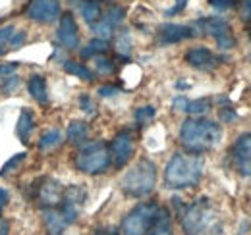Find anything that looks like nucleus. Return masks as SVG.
<instances>
[{
  "label": "nucleus",
  "instance_id": "1",
  "mask_svg": "<svg viewBox=\"0 0 251 235\" xmlns=\"http://www.w3.org/2000/svg\"><path fill=\"white\" fill-rule=\"evenodd\" d=\"M220 139H222V129L213 119L189 118L182 123V129H180L182 145L193 154L213 150L220 143Z\"/></svg>",
  "mask_w": 251,
  "mask_h": 235
},
{
  "label": "nucleus",
  "instance_id": "2",
  "mask_svg": "<svg viewBox=\"0 0 251 235\" xmlns=\"http://www.w3.org/2000/svg\"><path fill=\"white\" fill-rule=\"evenodd\" d=\"M205 162L199 154L176 152L164 170V183L168 189H188L199 183L203 177Z\"/></svg>",
  "mask_w": 251,
  "mask_h": 235
},
{
  "label": "nucleus",
  "instance_id": "3",
  "mask_svg": "<svg viewBox=\"0 0 251 235\" xmlns=\"http://www.w3.org/2000/svg\"><path fill=\"white\" fill-rule=\"evenodd\" d=\"M155 183H157V166L149 158H141L124 176L122 191L127 197L141 199V197H147L155 189Z\"/></svg>",
  "mask_w": 251,
  "mask_h": 235
},
{
  "label": "nucleus",
  "instance_id": "4",
  "mask_svg": "<svg viewBox=\"0 0 251 235\" xmlns=\"http://www.w3.org/2000/svg\"><path fill=\"white\" fill-rule=\"evenodd\" d=\"M215 210L207 197L197 199L182 212V228L186 235H201L213 222Z\"/></svg>",
  "mask_w": 251,
  "mask_h": 235
},
{
  "label": "nucleus",
  "instance_id": "5",
  "mask_svg": "<svg viewBox=\"0 0 251 235\" xmlns=\"http://www.w3.org/2000/svg\"><path fill=\"white\" fill-rule=\"evenodd\" d=\"M112 158H110V148L106 147L104 143L97 141L91 143L85 148H81L75 156V168L83 174H102L106 172V168L110 166Z\"/></svg>",
  "mask_w": 251,
  "mask_h": 235
},
{
  "label": "nucleus",
  "instance_id": "6",
  "mask_svg": "<svg viewBox=\"0 0 251 235\" xmlns=\"http://www.w3.org/2000/svg\"><path fill=\"white\" fill-rule=\"evenodd\" d=\"M79 214V206L72 205L68 201H64L56 208H45L43 210V222L49 235H62L64 230L75 222Z\"/></svg>",
  "mask_w": 251,
  "mask_h": 235
},
{
  "label": "nucleus",
  "instance_id": "7",
  "mask_svg": "<svg viewBox=\"0 0 251 235\" xmlns=\"http://www.w3.org/2000/svg\"><path fill=\"white\" fill-rule=\"evenodd\" d=\"M158 205L155 203H141L137 205L124 220H122V232L124 235H145L151 228L153 220L157 218Z\"/></svg>",
  "mask_w": 251,
  "mask_h": 235
},
{
  "label": "nucleus",
  "instance_id": "8",
  "mask_svg": "<svg viewBox=\"0 0 251 235\" xmlns=\"http://www.w3.org/2000/svg\"><path fill=\"white\" fill-rule=\"evenodd\" d=\"M195 25L201 27V31H205L207 35H211L222 50H230V48L236 47V37H234L232 27H230V24H228L226 20L213 16V18H203V20H199Z\"/></svg>",
  "mask_w": 251,
  "mask_h": 235
},
{
  "label": "nucleus",
  "instance_id": "9",
  "mask_svg": "<svg viewBox=\"0 0 251 235\" xmlns=\"http://www.w3.org/2000/svg\"><path fill=\"white\" fill-rule=\"evenodd\" d=\"M234 168L240 176L251 177V133H244L236 139L230 150Z\"/></svg>",
  "mask_w": 251,
  "mask_h": 235
},
{
  "label": "nucleus",
  "instance_id": "10",
  "mask_svg": "<svg viewBox=\"0 0 251 235\" xmlns=\"http://www.w3.org/2000/svg\"><path fill=\"white\" fill-rule=\"evenodd\" d=\"M25 16L37 24H52L60 18V2L58 0H31L25 10Z\"/></svg>",
  "mask_w": 251,
  "mask_h": 235
},
{
  "label": "nucleus",
  "instance_id": "11",
  "mask_svg": "<svg viewBox=\"0 0 251 235\" xmlns=\"http://www.w3.org/2000/svg\"><path fill=\"white\" fill-rule=\"evenodd\" d=\"M37 199H39V205L43 206V210L56 208L64 199V187L60 185V181L52 177H45L37 185Z\"/></svg>",
  "mask_w": 251,
  "mask_h": 235
},
{
  "label": "nucleus",
  "instance_id": "12",
  "mask_svg": "<svg viewBox=\"0 0 251 235\" xmlns=\"http://www.w3.org/2000/svg\"><path fill=\"white\" fill-rule=\"evenodd\" d=\"M133 154V139L127 131L118 133L114 139H112V145H110V158H112V164L116 168H122L127 164V160L131 158Z\"/></svg>",
  "mask_w": 251,
  "mask_h": 235
},
{
  "label": "nucleus",
  "instance_id": "13",
  "mask_svg": "<svg viewBox=\"0 0 251 235\" xmlns=\"http://www.w3.org/2000/svg\"><path fill=\"white\" fill-rule=\"evenodd\" d=\"M58 41L62 43L66 48H75L79 45V33H77V24L74 20V16L68 12L60 16V24H58V33H56Z\"/></svg>",
  "mask_w": 251,
  "mask_h": 235
},
{
  "label": "nucleus",
  "instance_id": "14",
  "mask_svg": "<svg viewBox=\"0 0 251 235\" xmlns=\"http://www.w3.org/2000/svg\"><path fill=\"white\" fill-rule=\"evenodd\" d=\"M195 31L189 25H180V24H166L162 25L158 31V41L162 45H176V43H182L189 37H193Z\"/></svg>",
  "mask_w": 251,
  "mask_h": 235
},
{
  "label": "nucleus",
  "instance_id": "15",
  "mask_svg": "<svg viewBox=\"0 0 251 235\" xmlns=\"http://www.w3.org/2000/svg\"><path fill=\"white\" fill-rule=\"evenodd\" d=\"M186 62H188L191 68H197V70H213L220 62V58L213 50H209L205 47H197V48L188 50Z\"/></svg>",
  "mask_w": 251,
  "mask_h": 235
},
{
  "label": "nucleus",
  "instance_id": "16",
  "mask_svg": "<svg viewBox=\"0 0 251 235\" xmlns=\"http://www.w3.org/2000/svg\"><path fill=\"white\" fill-rule=\"evenodd\" d=\"M145 235H174L172 234V224H170V214L164 208H158L157 218L153 220L151 228Z\"/></svg>",
  "mask_w": 251,
  "mask_h": 235
},
{
  "label": "nucleus",
  "instance_id": "17",
  "mask_svg": "<svg viewBox=\"0 0 251 235\" xmlns=\"http://www.w3.org/2000/svg\"><path fill=\"white\" fill-rule=\"evenodd\" d=\"M33 129H35V118L27 108H24L22 114H20V119H18V127H16V133H18L22 143L29 141V135H31Z\"/></svg>",
  "mask_w": 251,
  "mask_h": 235
},
{
  "label": "nucleus",
  "instance_id": "18",
  "mask_svg": "<svg viewBox=\"0 0 251 235\" xmlns=\"http://www.w3.org/2000/svg\"><path fill=\"white\" fill-rule=\"evenodd\" d=\"M27 89L31 93V96L39 104H47L49 102V94H47V81L43 75H31L27 81Z\"/></svg>",
  "mask_w": 251,
  "mask_h": 235
},
{
  "label": "nucleus",
  "instance_id": "19",
  "mask_svg": "<svg viewBox=\"0 0 251 235\" xmlns=\"http://www.w3.org/2000/svg\"><path fill=\"white\" fill-rule=\"evenodd\" d=\"M87 135H89V125H87L85 121L74 119V121L68 125V139H70V143L79 145V143H83V141L87 139Z\"/></svg>",
  "mask_w": 251,
  "mask_h": 235
},
{
  "label": "nucleus",
  "instance_id": "20",
  "mask_svg": "<svg viewBox=\"0 0 251 235\" xmlns=\"http://www.w3.org/2000/svg\"><path fill=\"white\" fill-rule=\"evenodd\" d=\"M64 70H66L68 73H72V75L83 79V81H91V79H93V71H91L87 66L79 64V62H72V60H68V62L64 64Z\"/></svg>",
  "mask_w": 251,
  "mask_h": 235
},
{
  "label": "nucleus",
  "instance_id": "21",
  "mask_svg": "<svg viewBox=\"0 0 251 235\" xmlns=\"http://www.w3.org/2000/svg\"><path fill=\"white\" fill-rule=\"evenodd\" d=\"M209 110H211V98H197V100H188L186 98V104H184V110L182 112L199 116V114H205Z\"/></svg>",
  "mask_w": 251,
  "mask_h": 235
},
{
  "label": "nucleus",
  "instance_id": "22",
  "mask_svg": "<svg viewBox=\"0 0 251 235\" xmlns=\"http://www.w3.org/2000/svg\"><path fill=\"white\" fill-rule=\"evenodd\" d=\"M79 10H81L83 20H85L87 24H91V25L102 16V14H100V6H99V2H95V0H85Z\"/></svg>",
  "mask_w": 251,
  "mask_h": 235
},
{
  "label": "nucleus",
  "instance_id": "23",
  "mask_svg": "<svg viewBox=\"0 0 251 235\" xmlns=\"http://www.w3.org/2000/svg\"><path fill=\"white\" fill-rule=\"evenodd\" d=\"M108 50V43L104 39H93L83 50H81V56L83 58H93V56H99V54H104Z\"/></svg>",
  "mask_w": 251,
  "mask_h": 235
},
{
  "label": "nucleus",
  "instance_id": "24",
  "mask_svg": "<svg viewBox=\"0 0 251 235\" xmlns=\"http://www.w3.org/2000/svg\"><path fill=\"white\" fill-rule=\"evenodd\" d=\"M114 29H116V25H114L112 22H108L104 16L99 18L93 24V31H95V35H97V39H104V41H106L108 37H112Z\"/></svg>",
  "mask_w": 251,
  "mask_h": 235
},
{
  "label": "nucleus",
  "instance_id": "25",
  "mask_svg": "<svg viewBox=\"0 0 251 235\" xmlns=\"http://www.w3.org/2000/svg\"><path fill=\"white\" fill-rule=\"evenodd\" d=\"M62 141V133L58 129H49L47 133H43V137L39 139V148L41 150H49V148L60 145Z\"/></svg>",
  "mask_w": 251,
  "mask_h": 235
},
{
  "label": "nucleus",
  "instance_id": "26",
  "mask_svg": "<svg viewBox=\"0 0 251 235\" xmlns=\"http://www.w3.org/2000/svg\"><path fill=\"white\" fill-rule=\"evenodd\" d=\"M155 114H157L155 106H141V108L135 110L133 118H135V121H137L139 125H145V123H149V121L155 118Z\"/></svg>",
  "mask_w": 251,
  "mask_h": 235
},
{
  "label": "nucleus",
  "instance_id": "27",
  "mask_svg": "<svg viewBox=\"0 0 251 235\" xmlns=\"http://www.w3.org/2000/svg\"><path fill=\"white\" fill-rule=\"evenodd\" d=\"M25 156H27V152H18V154H14L4 166H2V170H0V177H4L6 174H10V172H14V168H18L24 160H25Z\"/></svg>",
  "mask_w": 251,
  "mask_h": 235
},
{
  "label": "nucleus",
  "instance_id": "28",
  "mask_svg": "<svg viewBox=\"0 0 251 235\" xmlns=\"http://www.w3.org/2000/svg\"><path fill=\"white\" fill-rule=\"evenodd\" d=\"M116 50H118V54H122V56H127V54L131 52V39H129L127 33H122V35L116 39Z\"/></svg>",
  "mask_w": 251,
  "mask_h": 235
},
{
  "label": "nucleus",
  "instance_id": "29",
  "mask_svg": "<svg viewBox=\"0 0 251 235\" xmlns=\"http://www.w3.org/2000/svg\"><path fill=\"white\" fill-rule=\"evenodd\" d=\"M14 25H6V27H0V56L6 52L8 45H10V39L14 35Z\"/></svg>",
  "mask_w": 251,
  "mask_h": 235
},
{
  "label": "nucleus",
  "instance_id": "30",
  "mask_svg": "<svg viewBox=\"0 0 251 235\" xmlns=\"http://www.w3.org/2000/svg\"><path fill=\"white\" fill-rule=\"evenodd\" d=\"M124 8H120V6H112V8H108V12L104 14V18L108 20V22H112L116 27L122 24V20H124Z\"/></svg>",
  "mask_w": 251,
  "mask_h": 235
},
{
  "label": "nucleus",
  "instance_id": "31",
  "mask_svg": "<svg viewBox=\"0 0 251 235\" xmlns=\"http://www.w3.org/2000/svg\"><path fill=\"white\" fill-rule=\"evenodd\" d=\"M18 85H20V77H18V75H6L4 81H2V85H0V89H2V93H12Z\"/></svg>",
  "mask_w": 251,
  "mask_h": 235
},
{
  "label": "nucleus",
  "instance_id": "32",
  "mask_svg": "<svg viewBox=\"0 0 251 235\" xmlns=\"http://www.w3.org/2000/svg\"><path fill=\"white\" fill-rule=\"evenodd\" d=\"M95 66H97V71L99 73H112L114 71V64L106 58H97Z\"/></svg>",
  "mask_w": 251,
  "mask_h": 235
},
{
  "label": "nucleus",
  "instance_id": "33",
  "mask_svg": "<svg viewBox=\"0 0 251 235\" xmlns=\"http://www.w3.org/2000/svg\"><path fill=\"white\" fill-rule=\"evenodd\" d=\"M79 108H81L85 114H95V104L87 94H81V96H79Z\"/></svg>",
  "mask_w": 251,
  "mask_h": 235
},
{
  "label": "nucleus",
  "instance_id": "34",
  "mask_svg": "<svg viewBox=\"0 0 251 235\" xmlns=\"http://www.w3.org/2000/svg\"><path fill=\"white\" fill-rule=\"evenodd\" d=\"M25 39H27V33H25V31H14V35H12V39H10V47H12V48H18L20 45L25 43Z\"/></svg>",
  "mask_w": 251,
  "mask_h": 235
},
{
  "label": "nucleus",
  "instance_id": "35",
  "mask_svg": "<svg viewBox=\"0 0 251 235\" xmlns=\"http://www.w3.org/2000/svg\"><path fill=\"white\" fill-rule=\"evenodd\" d=\"M18 70V62H10V64H2L0 66V77H6V75H12L14 71Z\"/></svg>",
  "mask_w": 251,
  "mask_h": 235
},
{
  "label": "nucleus",
  "instance_id": "36",
  "mask_svg": "<svg viewBox=\"0 0 251 235\" xmlns=\"http://www.w3.org/2000/svg\"><path fill=\"white\" fill-rule=\"evenodd\" d=\"M186 4H188V0H176L174 6H172L170 10H166V16H176V14H180V12L186 8Z\"/></svg>",
  "mask_w": 251,
  "mask_h": 235
},
{
  "label": "nucleus",
  "instance_id": "37",
  "mask_svg": "<svg viewBox=\"0 0 251 235\" xmlns=\"http://www.w3.org/2000/svg\"><path fill=\"white\" fill-rule=\"evenodd\" d=\"M211 4L219 10H228V8L236 6V0H211Z\"/></svg>",
  "mask_w": 251,
  "mask_h": 235
},
{
  "label": "nucleus",
  "instance_id": "38",
  "mask_svg": "<svg viewBox=\"0 0 251 235\" xmlns=\"http://www.w3.org/2000/svg\"><path fill=\"white\" fill-rule=\"evenodd\" d=\"M242 20L244 22H251V0H244L242 2Z\"/></svg>",
  "mask_w": 251,
  "mask_h": 235
},
{
  "label": "nucleus",
  "instance_id": "39",
  "mask_svg": "<svg viewBox=\"0 0 251 235\" xmlns=\"http://www.w3.org/2000/svg\"><path fill=\"white\" fill-rule=\"evenodd\" d=\"M97 93H99L100 96H112V94L118 93V87H114V85H104V87H99Z\"/></svg>",
  "mask_w": 251,
  "mask_h": 235
},
{
  "label": "nucleus",
  "instance_id": "40",
  "mask_svg": "<svg viewBox=\"0 0 251 235\" xmlns=\"http://www.w3.org/2000/svg\"><path fill=\"white\" fill-rule=\"evenodd\" d=\"M8 201H10V195H8V191L0 187V214H2V210H4V206L8 205Z\"/></svg>",
  "mask_w": 251,
  "mask_h": 235
},
{
  "label": "nucleus",
  "instance_id": "41",
  "mask_svg": "<svg viewBox=\"0 0 251 235\" xmlns=\"http://www.w3.org/2000/svg\"><path fill=\"white\" fill-rule=\"evenodd\" d=\"M95 235H120L114 228H102V230H97Z\"/></svg>",
  "mask_w": 251,
  "mask_h": 235
}]
</instances>
